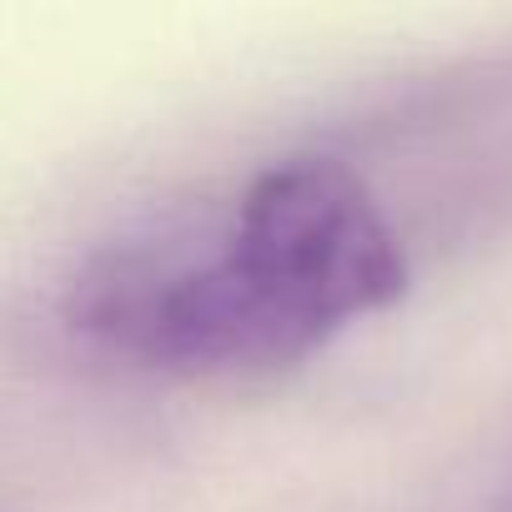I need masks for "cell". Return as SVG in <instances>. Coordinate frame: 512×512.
Masks as SVG:
<instances>
[{
  "label": "cell",
  "mask_w": 512,
  "mask_h": 512,
  "mask_svg": "<svg viewBox=\"0 0 512 512\" xmlns=\"http://www.w3.org/2000/svg\"><path fill=\"white\" fill-rule=\"evenodd\" d=\"M407 292V251L367 181L332 156L256 171L201 251H111L71 292V322L121 357L181 377L307 362Z\"/></svg>",
  "instance_id": "1"
}]
</instances>
